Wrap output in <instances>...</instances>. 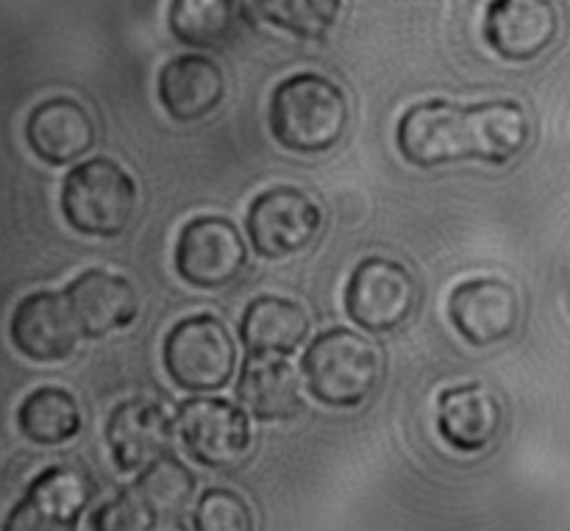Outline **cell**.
<instances>
[{"mask_svg": "<svg viewBox=\"0 0 570 531\" xmlns=\"http://www.w3.org/2000/svg\"><path fill=\"white\" fill-rule=\"evenodd\" d=\"M529 139L527 111L512 100L462 106L429 100L404 111L399 122V150L410 165L438 167L462 159H515Z\"/></svg>", "mask_w": 570, "mask_h": 531, "instance_id": "cell-1", "label": "cell"}, {"mask_svg": "<svg viewBox=\"0 0 570 531\" xmlns=\"http://www.w3.org/2000/svg\"><path fill=\"white\" fill-rule=\"evenodd\" d=\"M348 126V104L337 83L315 72H298L276 87L271 98V131L295 154L334 148Z\"/></svg>", "mask_w": 570, "mask_h": 531, "instance_id": "cell-2", "label": "cell"}, {"mask_svg": "<svg viewBox=\"0 0 570 531\" xmlns=\"http://www.w3.org/2000/svg\"><path fill=\"white\" fill-rule=\"evenodd\" d=\"M195 479L178 460L156 462L137 476L131 488L100 507L92 531H187L184 510L193 499Z\"/></svg>", "mask_w": 570, "mask_h": 531, "instance_id": "cell-3", "label": "cell"}, {"mask_svg": "<svg viewBox=\"0 0 570 531\" xmlns=\"http://www.w3.org/2000/svg\"><path fill=\"white\" fill-rule=\"evenodd\" d=\"M301 367L309 393L326 406H360L376 390L382 373L379 351L348 328L317 334Z\"/></svg>", "mask_w": 570, "mask_h": 531, "instance_id": "cell-4", "label": "cell"}, {"mask_svg": "<svg viewBox=\"0 0 570 531\" xmlns=\"http://www.w3.org/2000/svg\"><path fill=\"white\" fill-rule=\"evenodd\" d=\"M137 209V184L111 159H89L67 173L61 212L76 232L89 237H117Z\"/></svg>", "mask_w": 570, "mask_h": 531, "instance_id": "cell-5", "label": "cell"}, {"mask_svg": "<svg viewBox=\"0 0 570 531\" xmlns=\"http://www.w3.org/2000/svg\"><path fill=\"white\" fill-rule=\"evenodd\" d=\"M165 367L181 390L212 393L234 376L237 348L215 315L184 317L165 340Z\"/></svg>", "mask_w": 570, "mask_h": 531, "instance_id": "cell-6", "label": "cell"}, {"mask_svg": "<svg viewBox=\"0 0 570 531\" xmlns=\"http://www.w3.org/2000/svg\"><path fill=\"white\" fill-rule=\"evenodd\" d=\"M417 306V284L404 265L382 256L360 262L348 278L345 309L365 332H395Z\"/></svg>", "mask_w": 570, "mask_h": 531, "instance_id": "cell-7", "label": "cell"}, {"mask_svg": "<svg viewBox=\"0 0 570 531\" xmlns=\"http://www.w3.org/2000/svg\"><path fill=\"white\" fill-rule=\"evenodd\" d=\"M178 434L189 456L212 471L243 465L250 451V423L237 404L223 399H189L176 412Z\"/></svg>", "mask_w": 570, "mask_h": 531, "instance_id": "cell-8", "label": "cell"}, {"mask_svg": "<svg viewBox=\"0 0 570 531\" xmlns=\"http://www.w3.org/2000/svg\"><path fill=\"white\" fill-rule=\"evenodd\" d=\"M245 226L256 254L265 259H287L315 243L323 217L306 193L295 187H276L250 204Z\"/></svg>", "mask_w": 570, "mask_h": 531, "instance_id": "cell-9", "label": "cell"}, {"mask_svg": "<svg viewBox=\"0 0 570 531\" xmlns=\"http://www.w3.org/2000/svg\"><path fill=\"white\" fill-rule=\"evenodd\" d=\"M248 250L237 226L226 217H195L176 243V271L198 289H223L243 273Z\"/></svg>", "mask_w": 570, "mask_h": 531, "instance_id": "cell-10", "label": "cell"}, {"mask_svg": "<svg viewBox=\"0 0 570 531\" xmlns=\"http://www.w3.org/2000/svg\"><path fill=\"white\" fill-rule=\"evenodd\" d=\"M449 315L468 343L488 348L515 334L521 301L515 287L501 278H471L451 289Z\"/></svg>", "mask_w": 570, "mask_h": 531, "instance_id": "cell-11", "label": "cell"}, {"mask_svg": "<svg viewBox=\"0 0 570 531\" xmlns=\"http://www.w3.org/2000/svg\"><path fill=\"white\" fill-rule=\"evenodd\" d=\"M176 434L170 412L159 401L134 399L115 406L106 423L115 465L126 473H142L156 462L167 460Z\"/></svg>", "mask_w": 570, "mask_h": 531, "instance_id": "cell-12", "label": "cell"}, {"mask_svg": "<svg viewBox=\"0 0 570 531\" xmlns=\"http://www.w3.org/2000/svg\"><path fill=\"white\" fill-rule=\"evenodd\" d=\"M89 495L92 490L81 471L65 465L48 468L9 512L3 531H76Z\"/></svg>", "mask_w": 570, "mask_h": 531, "instance_id": "cell-13", "label": "cell"}, {"mask_svg": "<svg viewBox=\"0 0 570 531\" xmlns=\"http://www.w3.org/2000/svg\"><path fill=\"white\" fill-rule=\"evenodd\" d=\"M83 337L59 293H31L17 304L11 317V343L33 362H61L76 351Z\"/></svg>", "mask_w": 570, "mask_h": 531, "instance_id": "cell-14", "label": "cell"}, {"mask_svg": "<svg viewBox=\"0 0 570 531\" xmlns=\"http://www.w3.org/2000/svg\"><path fill=\"white\" fill-rule=\"evenodd\" d=\"M560 31L554 0H493L484 17L490 48L510 61H529L543 53Z\"/></svg>", "mask_w": 570, "mask_h": 531, "instance_id": "cell-15", "label": "cell"}, {"mask_svg": "<svg viewBox=\"0 0 570 531\" xmlns=\"http://www.w3.org/2000/svg\"><path fill=\"white\" fill-rule=\"evenodd\" d=\"M501 423H504V410L495 399L493 390L484 384L471 382L451 387L440 395L438 401V429L440 437L454 451L476 454L493 445L499 437Z\"/></svg>", "mask_w": 570, "mask_h": 531, "instance_id": "cell-16", "label": "cell"}, {"mask_svg": "<svg viewBox=\"0 0 570 531\" xmlns=\"http://www.w3.org/2000/svg\"><path fill=\"white\" fill-rule=\"evenodd\" d=\"M65 301L83 337H106L137 317L131 282L106 271H87L65 289Z\"/></svg>", "mask_w": 570, "mask_h": 531, "instance_id": "cell-17", "label": "cell"}, {"mask_svg": "<svg viewBox=\"0 0 570 531\" xmlns=\"http://www.w3.org/2000/svg\"><path fill=\"white\" fill-rule=\"evenodd\" d=\"M26 139L48 165H70L95 145V122L78 100L50 98L28 115Z\"/></svg>", "mask_w": 570, "mask_h": 531, "instance_id": "cell-18", "label": "cell"}, {"mask_svg": "<svg viewBox=\"0 0 570 531\" xmlns=\"http://www.w3.org/2000/svg\"><path fill=\"white\" fill-rule=\"evenodd\" d=\"M226 95L223 70L206 56H178L161 67L159 98L170 117L184 122L200 120L220 106Z\"/></svg>", "mask_w": 570, "mask_h": 531, "instance_id": "cell-19", "label": "cell"}, {"mask_svg": "<svg viewBox=\"0 0 570 531\" xmlns=\"http://www.w3.org/2000/svg\"><path fill=\"white\" fill-rule=\"evenodd\" d=\"M309 334V315L295 301L278 298V295H262L254 298L239 321V337H243L248 356H287L298 348Z\"/></svg>", "mask_w": 570, "mask_h": 531, "instance_id": "cell-20", "label": "cell"}, {"mask_svg": "<svg viewBox=\"0 0 570 531\" xmlns=\"http://www.w3.org/2000/svg\"><path fill=\"white\" fill-rule=\"evenodd\" d=\"M237 393L259 421H287L298 412V378L284 360L248 356L243 365Z\"/></svg>", "mask_w": 570, "mask_h": 531, "instance_id": "cell-21", "label": "cell"}, {"mask_svg": "<svg viewBox=\"0 0 570 531\" xmlns=\"http://www.w3.org/2000/svg\"><path fill=\"white\" fill-rule=\"evenodd\" d=\"M22 437L37 445H61L81 432L78 401L61 387H39L17 410Z\"/></svg>", "mask_w": 570, "mask_h": 531, "instance_id": "cell-22", "label": "cell"}, {"mask_svg": "<svg viewBox=\"0 0 570 531\" xmlns=\"http://www.w3.org/2000/svg\"><path fill=\"white\" fill-rule=\"evenodd\" d=\"M234 22V0H173L170 6V31L189 48H220Z\"/></svg>", "mask_w": 570, "mask_h": 531, "instance_id": "cell-23", "label": "cell"}, {"mask_svg": "<svg viewBox=\"0 0 570 531\" xmlns=\"http://www.w3.org/2000/svg\"><path fill=\"white\" fill-rule=\"evenodd\" d=\"M259 9L273 26L317 39L332 31L340 14V0H259Z\"/></svg>", "mask_w": 570, "mask_h": 531, "instance_id": "cell-24", "label": "cell"}, {"mask_svg": "<svg viewBox=\"0 0 570 531\" xmlns=\"http://www.w3.org/2000/svg\"><path fill=\"white\" fill-rule=\"evenodd\" d=\"M195 531H254V515L243 495L212 488L198 499Z\"/></svg>", "mask_w": 570, "mask_h": 531, "instance_id": "cell-25", "label": "cell"}]
</instances>
